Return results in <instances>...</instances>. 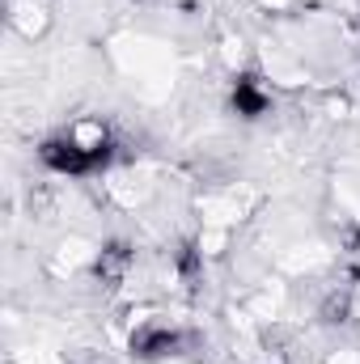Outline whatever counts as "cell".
Segmentation results:
<instances>
[{"mask_svg": "<svg viewBox=\"0 0 360 364\" xmlns=\"http://www.w3.org/2000/svg\"><path fill=\"white\" fill-rule=\"evenodd\" d=\"M9 364H64L55 352H47V348H38V352H26V356H13Z\"/></svg>", "mask_w": 360, "mask_h": 364, "instance_id": "cell-3", "label": "cell"}, {"mask_svg": "<svg viewBox=\"0 0 360 364\" xmlns=\"http://www.w3.org/2000/svg\"><path fill=\"white\" fill-rule=\"evenodd\" d=\"M356 331H360V301H356Z\"/></svg>", "mask_w": 360, "mask_h": 364, "instance_id": "cell-5", "label": "cell"}, {"mask_svg": "<svg viewBox=\"0 0 360 364\" xmlns=\"http://www.w3.org/2000/svg\"><path fill=\"white\" fill-rule=\"evenodd\" d=\"M263 9H271V13H284V9H292V0H259Z\"/></svg>", "mask_w": 360, "mask_h": 364, "instance_id": "cell-4", "label": "cell"}, {"mask_svg": "<svg viewBox=\"0 0 360 364\" xmlns=\"http://www.w3.org/2000/svg\"><path fill=\"white\" fill-rule=\"evenodd\" d=\"M93 259H97V250H93L85 237H73V242H64V246H60V255H55V263H60V267H68V272H77V267H90Z\"/></svg>", "mask_w": 360, "mask_h": 364, "instance_id": "cell-2", "label": "cell"}, {"mask_svg": "<svg viewBox=\"0 0 360 364\" xmlns=\"http://www.w3.org/2000/svg\"><path fill=\"white\" fill-rule=\"evenodd\" d=\"M9 26H13L26 43L43 38L47 26H51V9H47V0H9Z\"/></svg>", "mask_w": 360, "mask_h": 364, "instance_id": "cell-1", "label": "cell"}]
</instances>
